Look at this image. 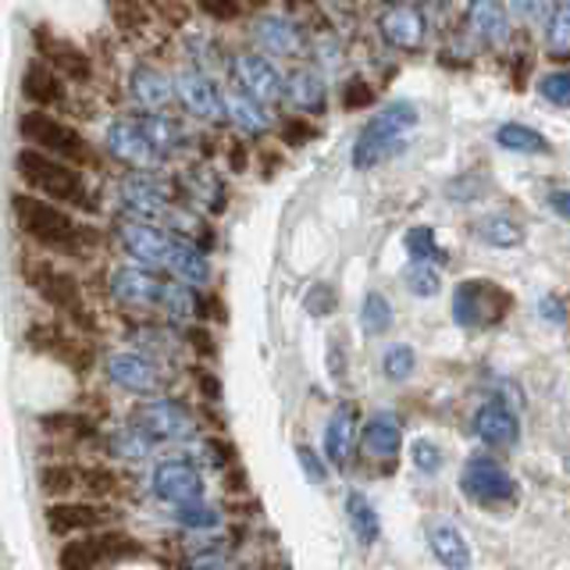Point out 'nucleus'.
Masks as SVG:
<instances>
[{
    "label": "nucleus",
    "instance_id": "f257e3e1",
    "mask_svg": "<svg viewBox=\"0 0 570 570\" xmlns=\"http://www.w3.org/2000/svg\"><path fill=\"white\" fill-rule=\"evenodd\" d=\"M193 142L186 121L171 115H115L104 125V157L125 171H165Z\"/></svg>",
    "mask_w": 570,
    "mask_h": 570
},
{
    "label": "nucleus",
    "instance_id": "f03ea898",
    "mask_svg": "<svg viewBox=\"0 0 570 570\" xmlns=\"http://www.w3.org/2000/svg\"><path fill=\"white\" fill-rule=\"evenodd\" d=\"M11 218L18 232L36 243L47 254H61V257H89L100 243V232L94 225L79 222L68 207L43 200L29 189L18 186L11 193Z\"/></svg>",
    "mask_w": 570,
    "mask_h": 570
},
{
    "label": "nucleus",
    "instance_id": "7ed1b4c3",
    "mask_svg": "<svg viewBox=\"0 0 570 570\" xmlns=\"http://www.w3.org/2000/svg\"><path fill=\"white\" fill-rule=\"evenodd\" d=\"M14 175H18V183H22V189L43 196V200H53L68 210L97 214V193L89 186L86 171L68 165V160L22 147L14 154Z\"/></svg>",
    "mask_w": 570,
    "mask_h": 570
},
{
    "label": "nucleus",
    "instance_id": "20e7f679",
    "mask_svg": "<svg viewBox=\"0 0 570 570\" xmlns=\"http://www.w3.org/2000/svg\"><path fill=\"white\" fill-rule=\"evenodd\" d=\"M18 139H22V147L68 160V165H76L82 171L104 168V150L94 147V139H89L68 115L26 107V111L18 115Z\"/></svg>",
    "mask_w": 570,
    "mask_h": 570
},
{
    "label": "nucleus",
    "instance_id": "39448f33",
    "mask_svg": "<svg viewBox=\"0 0 570 570\" xmlns=\"http://www.w3.org/2000/svg\"><path fill=\"white\" fill-rule=\"evenodd\" d=\"M115 200L121 218L168 228L171 214L183 207V193L178 178H168L165 171H125L115 183Z\"/></svg>",
    "mask_w": 570,
    "mask_h": 570
},
{
    "label": "nucleus",
    "instance_id": "423d86ee",
    "mask_svg": "<svg viewBox=\"0 0 570 570\" xmlns=\"http://www.w3.org/2000/svg\"><path fill=\"white\" fill-rule=\"evenodd\" d=\"M417 107L410 100H392L389 107H382L379 115H374L371 121H364V129L356 132V142H353V168H374L382 165V160L396 157L403 147L410 132L417 129Z\"/></svg>",
    "mask_w": 570,
    "mask_h": 570
},
{
    "label": "nucleus",
    "instance_id": "0eeeda50",
    "mask_svg": "<svg viewBox=\"0 0 570 570\" xmlns=\"http://www.w3.org/2000/svg\"><path fill=\"white\" fill-rule=\"evenodd\" d=\"M22 278L29 289L40 296L47 307H53L58 314H65L71 325L79 328H94V311H89L86 293H82V282L68 272V267L53 264L47 257H29L22 261Z\"/></svg>",
    "mask_w": 570,
    "mask_h": 570
},
{
    "label": "nucleus",
    "instance_id": "6e6552de",
    "mask_svg": "<svg viewBox=\"0 0 570 570\" xmlns=\"http://www.w3.org/2000/svg\"><path fill=\"white\" fill-rule=\"evenodd\" d=\"M29 47H32V58L47 61L58 76H65V82L71 89H89L97 82V58L89 53L79 40L58 32L47 22H36L29 29Z\"/></svg>",
    "mask_w": 570,
    "mask_h": 570
},
{
    "label": "nucleus",
    "instance_id": "1a4fd4ad",
    "mask_svg": "<svg viewBox=\"0 0 570 570\" xmlns=\"http://www.w3.org/2000/svg\"><path fill=\"white\" fill-rule=\"evenodd\" d=\"M513 307V296L503 285H495L489 278H468L453 289V321L460 328H492L499 325Z\"/></svg>",
    "mask_w": 570,
    "mask_h": 570
},
{
    "label": "nucleus",
    "instance_id": "9d476101",
    "mask_svg": "<svg viewBox=\"0 0 570 570\" xmlns=\"http://www.w3.org/2000/svg\"><path fill=\"white\" fill-rule=\"evenodd\" d=\"M142 546L125 531H86L68 539L58 552V567L61 570H97L104 563H118V560H132L139 557Z\"/></svg>",
    "mask_w": 570,
    "mask_h": 570
},
{
    "label": "nucleus",
    "instance_id": "9b49d317",
    "mask_svg": "<svg viewBox=\"0 0 570 570\" xmlns=\"http://www.w3.org/2000/svg\"><path fill=\"white\" fill-rule=\"evenodd\" d=\"M175 104L183 111L214 129V125H225V86L218 82V76L200 68H189L183 65L175 71Z\"/></svg>",
    "mask_w": 570,
    "mask_h": 570
},
{
    "label": "nucleus",
    "instance_id": "f8f14e48",
    "mask_svg": "<svg viewBox=\"0 0 570 570\" xmlns=\"http://www.w3.org/2000/svg\"><path fill=\"white\" fill-rule=\"evenodd\" d=\"M460 492L485 510H503L517 499V481L499 460L471 456L460 471Z\"/></svg>",
    "mask_w": 570,
    "mask_h": 570
},
{
    "label": "nucleus",
    "instance_id": "ddd939ff",
    "mask_svg": "<svg viewBox=\"0 0 570 570\" xmlns=\"http://www.w3.org/2000/svg\"><path fill=\"white\" fill-rule=\"evenodd\" d=\"M228 76H232V86H239L243 94L261 100L264 107H278L285 100V71L272 58H264L261 50L232 53Z\"/></svg>",
    "mask_w": 570,
    "mask_h": 570
},
{
    "label": "nucleus",
    "instance_id": "4468645a",
    "mask_svg": "<svg viewBox=\"0 0 570 570\" xmlns=\"http://www.w3.org/2000/svg\"><path fill=\"white\" fill-rule=\"evenodd\" d=\"M115 236H118V246L136 264L150 267V272H160V275H165L171 249L178 243V232H171L165 225H150V222H129V218H118Z\"/></svg>",
    "mask_w": 570,
    "mask_h": 570
},
{
    "label": "nucleus",
    "instance_id": "2eb2a0df",
    "mask_svg": "<svg viewBox=\"0 0 570 570\" xmlns=\"http://www.w3.org/2000/svg\"><path fill=\"white\" fill-rule=\"evenodd\" d=\"M125 94L142 115H168L175 107V71H165L157 61L139 58L125 71Z\"/></svg>",
    "mask_w": 570,
    "mask_h": 570
},
{
    "label": "nucleus",
    "instance_id": "dca6fc26",
    "mask_svg": "<svg viewBox=\"0 0 570 570\" xmlns=\"http://www.w3.org/2000/svg\"><path fill=\"white\" fill-rule=\"evenodd\" d=\"M132 428H139V432L154 442H186L196 435V417L186 403L150 396L147 403L136 406Z\"/></svg>",
    "mask_w": 570,
    "mask_h": 570
},
{
    "label": "nucleus",
    "instance_id": "f3484780",
    "mask_svg": "<svg viewBox=\"0 0 570 570\" xmlns=\"http://www.w3.org/2000/svg\"><path fill=\"white\" fill-rule=\"evenodd\" d=\"M18 94H22L26 107H36V111H58V115L71 111V86L40 58H29L22 65Z\"/></svg>",
    "mask_w": 570,
    "mask_h": 570
},
{
    "label": "nucleus",
    "instance_id": "a211bd4d",
    "mask_svg": "<svg viewBox=\"0 0 570 570\" xmlns=\"http://www.w3.org/2000/svg\"><path fill=\"white\" fill-rule=\"evenodd\" d=\"M249 36H254V47L272 61H289V58H299V53L307 50V36H303V29L296 26L293 14L261 11V14H254Z\"/></svg>",
    "mask_w": 570,
    "mask_h": 570
},
{
    "label": "nucleus",
    "instance_id": "6ab92c4d",
    "mask_svg": "<svg viewBox=\"0 0 570 570\" xmlns=\"http://www.w3.org/2000/svg\"><path fill=\"white\" fill-rule=\"evenodd\" d=\"M107 382L118 385L121 392H132V396H157L160 385H165V374L157 367V356L150 353H136V350H118L107 356Z\"/></svg>",
    "mask_w": 570,
    "mask_h": 570
},
{
    "label": "nucleus",
    "instance_id": "aec40b11",
    "mask_svg": "<svg viewBox=\"0 0 570 570\" xmlns=\"http://www.w3.org/2000/svg\"><path fill=\"white\" fill-rule=\"evenodd\" d=\"M150 489L168 507L196 503V499H204V474L189 460H160L150 474Z\"/></svg>",
    "mask_w": 570,
    "mask_h": 570
},
{
    "label": "nucleus",
    "instance_id": "412c9836",
    "mask_svg": "<svg viewBox=\"0 0 570 570\" xmlns=\"http://www.w3.org/2000/svg\"><path fill=\"white\" fill-rule=\"evenodd\" d=\"M26 343L36 353H47L58 364H68L76 371H82L86 361H89V350L82 346V338L76 332H68L65 325H50V321H36V325H29L26 328Z\"/></svg>",
    "mask_w": 570,
    "mask_h": 570
},
{
    "label": "nucleus",
    "instance_id": "4be33fe9",
    "mask_svg": "<svg viewBox=\"0 0 570 570\" xmlns=\"http://www.w3.org/2000/svg\"><path fill=\"white\" fill-rule=\"evenodd\" d=\"M379 32L389 47L396 50H417L428 36V22L417 4H406V0H396V4H385L379 14Z\"/></svg>",
    "mask_w": 570,
    "mask_h": 570
},
{
    "label": "nucleus",
    "instance_id": "5701e85b",
    "mask_svg": "<svg viewBox=\"0 0 570 570\" xmlns=\"http://www.w3.org/2000/svg\"><path fill=\"white\" fill-rule=\"evenodd\" d=\"M225 121L236 129L243 139H261L267 132H275V118L272 107H264L261 100H254L249 94H243L239 86L225 89Z\"/></svg>",
    "mask_w": 570,
    "mask_h": 570
},
{
    "label": "nucleus",
    "instance_id": "b1692460",
    "mask_svg": "<svg viewBox=\"0 0 570 570\" xmlns=\"http://www.w3.org/2000/svg\"><path fill=\"white\" fill-rule=\"evenodd\" d=\"M474 435L489 445H517V439H521V417H517V410L503 396H492L474 410Z\"/></svg>",
    "mask_w": 570,
    "mask_h": 570
},
{
    "label": "nucleus",
    "instance_id": "393cba45",
    "mask_svg": "<svg viewBox=\"0 0 570 570\" xmlns=\"http://www.w3.org/2000/svg\"><path fill=\"white\" fill-rule=\"evenodd\" d=\"M285 104L296 107V115L303 118H314V115H325L328 107V82L321 76L317 68L311 65H299L285 76Z\"/></svg>",
    "mask_w": 570,
    "mask_h": 570
},
{
    "label": "nucleus",
    "instance_id": "a878e982",
    "mask_svg": "<svg viewBox=\"0 0 570 570\" xmlns=\"http://www.w3.org/2000/svg\"><path fill=\"white\" fill-rule=\"evenodd\" d=\"M107 510L97 503H71V499H58L47 507V528L50 534H86L107 528Z\"/></svg>",
    "mask_w": 570,
    "mask_h": 570
},
{
    "label": "nucleus",
    "instance_id": "bb28decb",
    "mask_svg": "<svg viewBox=\"0 0 570 570\" xmlns=\"http://www.w3.org/2000/svg\"><path fill=\"white\" fill-rule=\"evenodd\" d=\"M104 8H107V18H111V29L118 32V40L125 43L154 40L157 22L142 0H104Z\"/></svg>",
    "mask_w": 570,
    "mask_h": 570
},
{
    "label": "nucleus",
    "instance_id": "cd10ccee",
    "mask_svg": "<svg viewBox=\"0 0 570 570\" xmlns=\"http://www.w3.org/2000/svg\"><path fill=\"white\" fill-rule=\"evenodd\" d=\"M510 11L503 0H471L468 4V26L478 40H485L492 47H503L510 40Z\"/></svg>",
    "mask_w": 570,
    "mask_h": 570
},
{
    "label": "nucleus",
    "instance_id": "c85d7f7f",
    "mask_svg": "<svg viewBox=\"0 0 570 570\" xmlns=\"http://www.w3.org/2000/svg\"><path fill=\"white\" fill-rule=\"evenodd\" d=\"M428 549L445 570H468L471 567V546L463 539V531L453 521H435L428 528Z\"/></svg>",
    "mask_w": 570,
    "mask_h": 570
},
{
    "label": "nucleus",
    "instance_id": "c756f323",
    "mask_svg": "<svg viewBox=\"0 0 570 570\" xmlns=\"http://www.w3.org/2000/svg\"><path fill=\"white\" fill-rule=\"evenodd\" d=\"M353 442H356V410L343 403L332 410V417L325 424V456L335 468H346L353 456Z\"/></svg>",
    "mask_w": 570,
    "mask_h": 570
},
{
    "label": "nucleus",
    "instance_id": "7c9ffc66",
    "mask_svg": "<svg viewBox=\"0 0 570 570\" xmlns=\"http://www.w3.org/2000/svg\"><path fill=\"white\" fill-rule=\"evenodd\" d=\"M361 442H364V450H367L371 456H379V460H396L400 450H403V428H400V421L392 417V414H374V417H367V424H364Z\"/></svg>",
    "mask_w": 570,
    "mask_h": 570
},
{
    "label": "nucleus",
    "instance_id": "2f4dec72",
    "mask_svg": "<svg viewBox=\"0 0 570 570\" xmlns=\"http://www.w3.org/2000/svg\"><path fill=\"white\" fill-rule=\"evenodd\" d=\"M495 139V147L499 150H507V154H531V157H546L552 147H549V139L539 132V129H531V125L524 121H503L499 129L492 132Z\"/></svg>",
    "mask_w": 570,
    "mask_h": 570
},
{
    "label": "nucleus",
    "instance_id": "473e14b6",
    "mask_svg": "<svg viewBox=\"0 0 570 570\" xmlns=\"http://www.w3.org/2000/svg\"><path fill=\"white\" fill-rule=\"evenodd\" d=\"M346 521H350V528H353L356 542H361V546H374L382 539V517H379V510H374V503L361 489L346 492Z\"/></svg>",
    "mask_w": 570,
    "mask_h": 570
},
{
    "label": "nucleus",
    "instance_id": "72a5a7b5",
    "mask_svg": "<svg viewBox=\"0 0 570 570\" xmlns=\"http://www.w3.org/2000/svg\"><path fill=\"white\" fill-rule=\"evenodd\" d=\"M546 58L552 65L570 61V0H552L546 18Z\"/></svg>",
    "mask_w": 570,
    "mask_h": 570
},
{
    "label": "nucleus",
    "instance_id": "f704fd0d",
    "mask_svg": "<svg viewBox=\"0 0 570 570\" xmlns=\"http://www.w3.org/2000/svg\"><path fill=\"white\" fill-rule=\"evenodd\" d=\"M183 53H186V65H189V68L210 71V76H218V68H222V65H228L222 43L214 40L210 32H189V29H186Z\"/></svg>",
    "mask_w": 570,
    "mask_h": 570
},
{
    "label": "nucleus",
    "instance_id": "c9c22d12",
    "mask_svg": "<svg viewBox=\"0 0 570 570\" xmlns=\"http://www.w3.org/2000/svg\"><path fill=\"white\" fill-rule=\"evenodd\" d=\"M474 232H478L481 243H489L495 249H513V246L524 243V228L513 218H507V214H489V218H481L474 225Z\"/></svg>",
    "mask_w": 570,
    "mask_h": 570
},
{
    "label": "nucleus",
    "instance_id": "e433bc0d",
    "mask_svg": "<svg viewBox=\"0 0 570 570\" xmlns=\"http://www.w3.org/2000/svg\"><path fill=\"white\" fill-rule=\"evenodd\" d=\"M150 8L154 22L168 32H186L193 26V0H142Z\"/></svg>",
    "mask_w": 570,
    "mask_h": 570
},
{
    "label": "nucleus",
    "instance_id": "4c0bfd02",
    "mask_svg": "<svg viewBox=\"0 0 570 570\" xmlns=\"http://www.w3.org/2000/svg\"><path fill=\"white\" fill-rule=\"evenodd\" d=\"M107 450H111V456H118L125 463H142V460H150V453L157 450V442L142 435L139 428H125V432L111 435V445H107Z\"/></svg>",
    "mask_w": 570,
    "mask_h": 570
},
{
    "label": "nucleus",
    "instance_id": "58836bf2",
    "mask_svg": "<svg viewBox=\"0 0 570 570\" xmlns=\"http://www.w3.org/2000/svg\"><path fill=\"white\" fill-rule=\"evenodd\" d=\"M175 521L189 528V531H218L222 528V513L214 510L210 503H204V499H196V503H183V507H171Z\"/></svg>",
    "mask_w": 570,
    "mask_h": 570
},
{
    "label": "nucleus",
    "instance_id": "ea45409f",
    "mask_svg": "<svg viewBox=\"0 0 570 570\" xmlns=\"http://www.w3.org/2000/svg\"><path fill=\"white\" fill-rule=\"evenodd\" d=\"M392 303L382 296V293H367L364 303H361V328L367 335H385L392 328Z\"/></svg>",
    "mask_w": 570,
    "mask_h": 570
},
{
    "label": "nucleus",
    "instance_id": "a19ab883",
    "mask_svg": "<svg viewBox=\"0 0 570 570\" xmlns=\"http://www.w3.org/2000/svg\"><path fill=\"white\" fill-rule=\"evenodd\" d=\"M417 367V353L414 346H406V343H396V346H389L382 353V374L389 382H406L410 374H414Z\"/></svg>",
    "mask_w": 570,
    "mask_h": 570
},
{
    "label": "nucleus",
    "instance_id": "79ce46f5",
    "mask_svg": "<svg viewBox=\"0 0 570 570\" xmlns=\"http://www.w3.org/2000/svg\"><path fill=\"white\" fill-rule=\"evenodd\" d=\"M275 136H278V142H282L285 150H299V147H307L311 139H317V125L311 118H303V115L282 118L275 125Z\"/></svg>",
    "mask_w": 570,
    "mask_h": 570
},
{
    "label": "nucleus",
    "instance_id": "37998d69",
    "mask_svg": "<svg viewBox=\"0 0 570 570\" xmlns=\"http://www.w3.org/2000/svg\"><path fill=\"white\" fill-rule=\"evenodd\" d=\"M534 89H539V97L552 107H570V68H552L546 71V76L534 82Z\"/></svg>",
    "mask_w": 570,
    "mask_h": 570
},
{
    "label": "nucleus",
    "instance_id": "c03bdc74",
    "mask_svg": "<svg viewBox=\"0 0 570 570\" xmlns=\"http://www.w3.org/2000/svg\"><path fill=\"white\" fill-rule=\"evenodd\" d=\"M406 254L410 261H421V264H435V261H445V254L435 243V232L428 225H417L406 232Z\"/></svg>",
    "mask_w": 570,
    "mask_h": 570
},
{
    "label": "nucleus",
    "instance_id": "a18cd8bd",
    "mask_svg": "<svg viewBox=\"0 0 570 570\" xmlns=\"http://www.w3.org/2000/svg\"><path fill=\"white\" fill-rule=\"evenodd\" d=\"M193 11L204 14L207 22H218V26H232L246 14L243 0H193Z\"/></svg>",
    "mask_w": 570,
    "mask_h": 570
},
{
    "label": "nucleus",
    "instance_id": "49530a36",
    "mask_svg": "<svg viewBox=\"0 0 570 570\" xmlns=\"http://www.w3.org/2000/svg\"><path fill=\"white\" fill-rule=\"evenodd\" d=\"M507 11L513 22H521V26H546V18L552 11V0H503Z\"/></svg>",
    "mask_w": 570,
    "mask_h": 570
},
{
    "label": "nucleus",
    "instance_id": "de8ad7c7",
    "mask_svg": "<svg viewBox=\"0 0 570 570\" xmlns=\"http://www.w3.org/2000/svg\"><path fill=\"white\" fill-rule=\"evenodd\" d=\"M410 463L417 468V474L435 478L442 471V450L432 439H414L410 442Z\"/></svg>",
    "mask_w": 570,
    "mask_h": 570
},
{
    "label": "nucleus",
    "instance_id": "09e8293b",
    "mask_svg": "<svg viewBox=\"0 0 570 570\" xmlns=\"http://www.w3.org/2000/svg\"><path fill=\"white\" fill-rule=\"evenodd\" d=\"M406 289L414 296H435L439 293V272L435 264H421V261H410L406 267Z\"/></svg>",
    "mask_w": 570,
    "mask_h": 570
},
{
    "label": "nucleus",
    "instance_id": "8fccbe9b",
    "mask_svg": "<svg viewBox=\"0 0 570 570\" xmlns=\"http://www.w3.org/2000/svg\"><path fill=\"white\" fill-rule=\"evenodd\" d=\"M79 471H71V468H43V474H40V485H43V492L58 503V499H65L71 489L79 485V478H76Z\"/></svg>",
    "mask_w": 570,
    "mask_h": 570
},
{
    "label": "nucleus",
    "instance_id": "3c124183",
    "mask_svg": "<svg viewBox=\"0 0 570 570\" xmlns=\"http://www.w3.org/2000/svg\"><path fill=\"white\" fill-rule=\"evenodd\" d=\"M338 104H343V111H361V107H371L374 104V86L361 76H353L343 82V94H338Z\"/></svg>",
    "mask_w": 570,
    "mask_h": 570
},
{
    "label": "nucleus",
    "instance_id": "603ef678",
    "mask_svg": "<svg viewBox=\"0 0 570 570\" xmlns=\"http://www.w3.org/2000/svg\"><path fill=\"white\" fill-rule=\"evenodd\" d=\"M335 303H338V296H335L332 285H325V282L311 285V293L303 296V307H307L314 317H328L335 311Z\"/></svg>",
    "mask_w": 570,
    "mask_h": 570
},
{
    "label": "nucleus",
    "instance_id": "864d4df0",
    "mask_svg": "<svg viewBox=\"0 0 570 570\" xmlns=\"http://www.w3.org/2000/svg\"><path fill=\"white\" fill-rule=\"evenodd\" d=\"M296 460H299V468H303V474H307V481H314V485H321V481L328 478V471H325V463H321V456L311 450V445H296Z\"/></svg>",
    "mask_w": 570,
    "mask_h": 570
},
{
    "label": "nucleus",
    "instance_id": "5fc2aeb1",
    "mask_svg": "<svg viewBox=\"0 0 570 570\" xmlns=\"http://www.w3.org/2000/svg\"><path fill=\"white\" fill-rule=\"evenodd\" d=\"M186 570H239V567L232 563L228 557H222V552L207 549V552H196V557H189Z\"/></svg>",
    "mask_w": 570,
    "mask_h": 570
},
{
    "label": "nucleus",
    "instance_id": "6e6d98bb",
    "mask_svg": "<svg viewBox=\"0 0 570 570\" xmlns=\"http://www.w3.org/2000/svg\"><path fill=\"white\" fill-rule=\"evenodd\" d=\"M225 160H228V168L236 171V175L249 168V147H246V139H243V136L228 139V147H225Z\"/></svg>",
    "mask_w": 570,
    "mask_h": 570
},
{
    "label": "nucleus",
    "instance_id": "4d7b16f0",
    "mask_svg": "<svg viewBox=\"0 0 570 570\" xmlns=\"http://www.w3.org/2000/svg\"><path fill=\"white\" fill-rule=\"evenodd\" d=\"M539 314H542L546 321H552V325H560V321L567 317V307H563V299H557V296H542Z\"/></svg>",
    "mask_w": 570,
    "mask_h": 570
},
{
    "label": "nucleus",
    "instance_id": "13d9d810",
    "mask_svg": "<svg viewBox=\"0 0 570 570\" xmlns=\"http://www.w3.org/2000/svg\"><path fill=\"white\" fill-rule=\"evenodd\" d=\"M549 207L560 214V218H567L570 222V189H560V193H552L549 196Z\"/></svg>",
    "mask_w": 570,
    "mask_h": 570
},
{
    "label": "nucleus",
    "instance_id": "bf43d9fd",
    "mask_svg": "<svg viewBox=\"0 0 570 570\" xmlns=\"http://www.w3.org/2000/svg\"><path fill=\"white\" fill-rule=\"evenodd\" d=\"M278 4L289 11V14H296V11H311V8H317V0H278Z\"/></svg>",
    "mask_w": 570,
    "mask_h": 570
},
{
    "label": "nucleus",
    "instance_id": "052dcab7",
    "mask_svg": "<svg viewBox=\"0 0 570 570\" xmlns=\"http://www.w3.org/2000/svg\"><path fill=\"white\" fill-rule=\"evenodd\" d=\"M272 4H275V0H243V8H246L249 14H261V11H272Z\"/></svg>",
    "mask_w": 570,
    "mask_h": 570
},
{
    "label": "nucleus",
    "instance_id": "680f3d73",
    "mask_svg": "<svg viewBox=\"0 0 570 570\" xmlns=\"http://www.w3.org/2000/svg\"><path fill=\"white\" fill-rule=\"evenodd\" d=\"M200 385H204V392H210V396H214V400H218V396H222V385H218V382H214V379H210V374H200Z\"/></svg>",
    "mask_w": 570,
    "mask_h": 570
}]
</instances>
